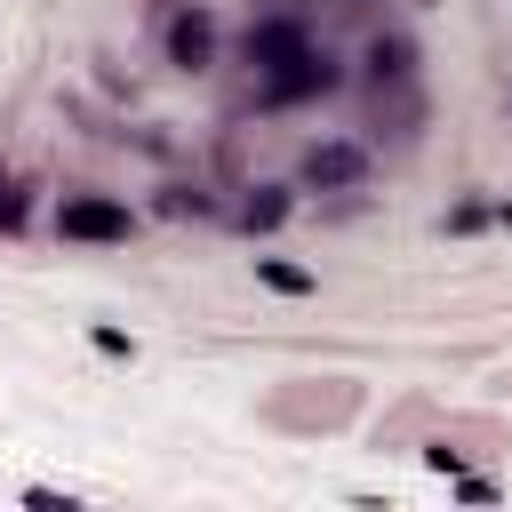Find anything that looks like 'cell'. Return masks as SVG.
<instances>
[{
    "label": "cell",
    "instance_id": "6da1fadb",
    "mask_svg": "<svg viewBox=\"0 0 512 512\" xmlns=\"http://www.w3.org/2000/svg\"><path fill=\"white\" fill-rule=\"evenodd\" d=\"M56 232L64 240H128V208L120 200H96V192H72L56 208Z\"/></svg>",
    "mask_w": 512,
    "mask_h": 512
},
{
    "label": "cell",
    "instance_id": "7a4b0ae2",
    "mask_svg": "<svg viewBox=\"0 0 512 512\" xmlns=\"http://www.w3.org/2000/svg\"><path fill=\"white\" fill-rule=\"evenodd\" d=\"M248 56H256L264 72H280V64H296V56H304V32H296V24H264V32L248 40Z\"/></svg>",
    "mask_w": 512,
    "mask_h": 512
},
{
    "label": "cell",
    "instance_id": "3957f363",
    "mask_svg": "<svg viewBox=\"0 0 512 512\" xmlns=\"http://www.w3.org/2000/svg\"><path fill=\"white\" fill-rule=\"evenodd\" d=\"M304 176H312V184H352V176H360V152H352V144H312Z\"/></svg>",
    "mask_w": 512,
    "mask_h": 512
},
{
    "label": "cell",
    "instance_id": "277c9868",
    "mask_svg": "<svg viewBox=\"0 0 512 512\" xmlns=\"http://www.w3.org/2000/svg\"><path fill=\"white\" fill-rule=\"evenodd\" d=\"M168 48H176V64H208V16H176Z\"/></svg>",
    "mask_w": 512,
    "mask_h": 512
},
{
    "label": "cell",
    "instance_id": "5b68a950",
    "mask_svg": "<svg viewBox=\"0 0 512 512\" xmlns=\"http://www.w3.org/2000/svg\"><path fill=\"white\" fill-rule=\"evenodd\" d=\"M256 272H264V280H272L280 296H304V288H312V272H296V264H280V256H264Z\"/></svg>",
    "mask_w": 512,
    "mask_h": 512
},
{
    "label": "cell",
    "instance_id": "8992f818",
    "mask_svg": "<svg viewBox=\"0 0 512 512\" xmlns=\"http://www.w3.org/2000/svg\"><path fill=\"white\" fill-rule=\"evenodd\" d=\"M280 216H288V200H280V192H264V200H248V224H280Z\"/></svg>",
    "mask_w": 512,
    "mask_h": 512
}]
</instances>
